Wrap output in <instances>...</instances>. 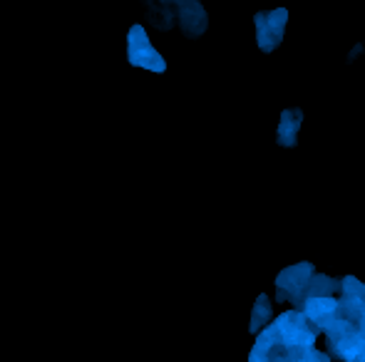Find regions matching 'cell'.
I'll return each mask as SVG.
<instances>
[{
  "label": "cell",
  "mask_w": 365,
  "mask_h": 362,
  "mask_svg": "<svg viewBox=\"0 0 365 362\" xmlns=\"http://www.w3.org/2000/svg\"><path fill=\"white\" fill-rule=\"evenodd\" d=\"M338 310V298L336 295H323V298H308L303 300L301 305V313L306 315L308 323H313L321 333V325L326 323L331 315H336Z\"/></svg>",
  "instance_id": "cell-8"
},
{
  "label": "cell",
  "mask_w": 365,
  "mask_h": 362,
  "mask_svg": "<svg viewBox=\"0 0 365 362\" xmlns=\"http://www.w3.org/2000/svg\"><path fill=\"white\" fill-rule=\"evenodd\" d=\"M358 330H361V333H365V318L361 320V323H358Z\"/></svg>",
  "instance_id": "cell-14"
},
{
  "label": "cell",
  "mask_w": 365,
  "mask_h": 362,
  "mask_svg": "<svg viewBox=\"0 0 365 362\" xmlns=\"http://www.w3.org/2000/svg\"><path fill=\"white\" fill-rule=\"evenodd\" d=\"M279 338L286 348H301V345H313L318 338V328L313 323H308L306 315L301 310H286L279 315V320H274Z\"/></svg>",
  "instance_id": "cell-2"
},
{
  "label": "cell",
  "mask_w": 365,
  "mask_h": 362,
  "mask_svg": "<svg viewBox=\"0 0 365 362\" xmlns=\"http://www.w3.org/2000/svg\"><path fill=\"white\" fill-rule=\"evenodd\" d=\"M177 25L187 38H202L209 28L204 5L199 0H177Z\"/></svg>",
  "instance_id": "cell-5"
},
{
  "label": "cell",
  "mask_w": 365,
  "mask_h": 362,
  "mask_svg": "<svg viewBox=\"0 0 365 362\" xmlns=\"http://www.w3.org/2000/svg\"><path fill=\"white\" fill-rule=\"evenodd\" d=\"M147 15L159 30H169L177 20V0H149Z\"/></svg>",
  "instance_id": "cell-10"
},
{
  "label": "cell",
  "mask_w": 365,
  "mask_h": 362,
  "mask_svg": "<svg viewBox=\"0 0 365 362\" xmlns=\"http://www.w3.org/2000/svg\"><path fill=\"white\" fill-rule=\"evenodd\" d=\"M303 124V112L291 107V110L281 112V122H279V132H276V142L286 149H293L298 144V132Z\"/></svg>",
  "instance_id": "cell-9"
},
{
  "label": "cell",
  "mask_w": 365,
  "mask_h": 362,
  "mask_svg": "<svg viewBox=\"0 0 365 362\" xmlns=\"http://www.w3.org/2000/svg\"><path fill=\"white\" fill-rule=\"evenodd\" d=\"M331 355L338 360L346 362H365V333H361L358 328L348 330L343 338H338L336 343H328Z\"/></svg>",
  "instance_id": "cell-6"
},
{
  "label": "cell",
  "mask_w": 365,
  "mask_h": 362,
  "mask_svg": "<svg viewBox=\"0 0 365 362\" xmlns=\"http://www.w3.org/2000/svg\"><path fill=\"white\" fill-rule=\"evenodd\" d=\"M341 293L351 295V298L365 300V285L356 278V275H348V278H341Z\"/></svg>",
  "instance_id": "cell-13"
},
{
  "label": "cell",
  "mask_w": 365,
  "mask_h": 362,
  "mask_svg": "<svg viewBox=\"0 0 365 362\" xmlns=\"http://www.w3.org/2000/svg\"><path fill=\"white\" fill-rule=\"evenodd\" d=\"M286 23H289V10L276 8V10H261L254 15L256 25V45L261 53H274L286 35Z\"/></svg>",
  "instance_id": "cell-1"
},
{
  "label": "cell",
  "mask_w": 365,
  "mask_h": 362,
  "mask_svg": "<svg viewBox=\"0 0 365 362\" xmlns=\"http://www.w3.org/2000/svg\"><path fill=\"white\" fill-rule=\"evenodd\" d=\"M338 293H341V280L328 278V275H321V273H313L311 278H308V283L303 285V290L291 300V303H293V310H301L303 300L323 298V295H338Z\"/></svg>",
  "instance_id": "cell-7"
},
{
  "label": "cell",
  "mask_w": 365,
  "mask_h": 362,
  "mask_svg": "<svg viewBox=\"0 0 365 362\" xmlns=\"http://www.w3.org/2000/svg\"><path fill=\"white\" fill-rule=\"evenodd\" d=\"M316 273L313 271V263H296V266L284 268L276 275V300L279 303H289L303 290V285L308 283V278Z\"/></svg>",
  "instance_id": "cell-4"
},
{
  "label": "cell",
  "mask_w": 365,
  "mask_h": 362,
  "mask_svg": "<svg viewBox=\"0 0 365 362\" xmlns=\"http://www.w3.org/2000/svg\"><path fill=\"white\" fill-rule=\"evenodd\" d=\"M269 323H271V300H269V295H266V293H261L259 298H256L254 313H251L249 330L256 335L259 330H264Z\"/></svg>",
  "instance_id": "cell-11"
},
{
  "label": "cell",
  "mask_w": 365,
  "mask_h": 362,
  "mask_svg": "<svg viewBox=\"0 0 365 362\" xmlns=\"http://www.w3.org/2000/svg\"><path fill=\"white\" fill-rule=\"evenodd\" d=\"M127 58L135 68H145L149 73H164L167 63L164 58L152 48L147 38V30L142 25H132L130 35H127Z\"/></svg>",
  "instance_id": "cell-3"
},
{
  "label": "cell",
  "mask_w": 365,
  "mask_h": 362,
  "mask_svg": "<svg viewBox=\"0 0 365 362\" xmlns=\"http://www.w3.org/2000/svg\"><path fill=\"white\" fill-rule=\"evenodd\" d=\"M286 360L289 362H331V355L321 353L313 345H301V348L286 350Z\"/></svg>",
  "instance_id": "cell-12"
}]
</instances>
